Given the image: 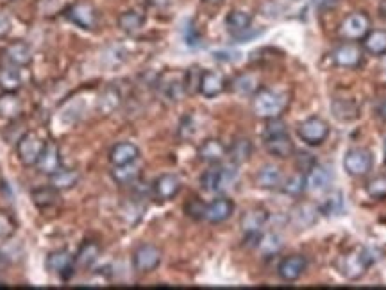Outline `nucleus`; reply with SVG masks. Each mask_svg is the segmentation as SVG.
Masks as SVG:
<instances>
[{"label":"nucleus","instance_id":"obj_51","mask_svg":"<svg viewBox=\"0 0 386 290\" xmlns=\"http://www.w3.org/2000/svg\"><path fill=\"white\" fill-rule=\"evenodd\" d=\"M208 4H217V2H222V0H204Z\"/></svg>","mask_w":386,"mask_h":290},{"label":"nucleus","instance_id":"obj_29","mask_svg":"<svg viewBox=\"0 0 386 290\" xmlns=\"http://www.w3.org/2000/svg\"><path fill=\"white\" fill-rule=\"evenodd\" d=\"M81 181V172L75 169H63L61 167L56 174L50 176V183L48 185L54 186L56 190H72L73 186H77Z\"/></svg>","mask_w":386,"mask_h":290},{"label":"nucleus","instance_id":"obj_2","mask_svg":"<svg viewBox=\"0 0 386 290\" xmlns=\"http://www.w3.org/2000/svg\"><path fill=\"white\" fill-rule=\"evenodd\" d=\"M376 262L374 253L367 247H352L347 253H343L336 260V269L345 280L358 282L367 274L372 264Z\"/></svg>","mask_w":386,"mask_h":290},{"label":"nucleus","instance_id":"obj_47","mask_svg":"<svg viewBox=\"0 0 386 290\" xmlns=\"http://www.w3.org/2000/svg\"><path fill=\"white\" fill-rule=\"evenodd\" d=\"M340 0H317V6L320 9H333V8H336V4H338Z\"/></svg>","mask_w":386,"mask_h":290},{"label":"nucleus","instance_id":"obj_41","mask_svg":"<svg viewBox=\"0 0 386 290\" xmlns=\"http://www.w3.org/2000/svg\"><path fill=\"white\" fill-rule=\"evenodd\" d=\"M283 186V192L288 195H300L306 190V181H304V172H299L292 178H288L286 183Z\"/></svg>","mask_w":386,"mask_h":290},{"label":"nucleus","instance_id":"obj_8","mask_svg":"<svg viewBox=\"0 0 386 290\" xmlns=\"http://www.w3.org/2000/svg\"><path fill=\"white\" fill-rule=\"evenodd\" d=\"M297 134L304 143L311 147H318L329 136V124L320 117H309L300 122L297 127Z\"/></svg>","mask_w":386,"mask_h":290},{"label":"nucleus","instance_id":"obj_33","mask_svg":"<svg viewBox=\"0 0 386 290\" xmlns=\"http://www.w3.org/2000/svg\"><path fill=\"white\" fill-rule=\"evenodd\" d=\"M363 51L372 56H385L386 54V30L370 29L369 35L363 38Z\"/></svg>","mask_w":386,"mask_h":290},{"label":"nucleus","instance_id":"obj_38","mask_svg":"<svg viewBox=\"0 0 386 290\" xmlns=\"http://www.w3.org/2000/svg\"><path fill=\"white\" fill-rule=\"evenodd\" d=\"M72 4V0H38V9L45 17H56V15L64 13Z\"/></svg>","mask_w":386,"mask_h":290},{"label":"nucleus","instance_id":"obj_30","mask_svg":"<svg viewBox=\"0 0 386 290\" xmlns=\"http://www.w3.org/2000/svg\"><path fill=\"white\" fill-rule=\"evenodd\" d=\"M122 105V93L116 87H106L102 90V93L99 96L97 100V109H99L102 115H111L116 109L120 108Z\"/></svg>","mask_w":386,"mask_h":290},{"label":"nucleus","instance_id":"obj_44","mask_svg":"<svg viewBox=\"0 0 386 290\" xmlns=\"http://www.w3.org/2000/svg\"><path fill=\"white\" fill-rule=\"evenodd\" d=\"M259 249L266 253V255H272V253H277L279 247H281V242L275 235H266V237L259 238V244H257Z\"/></svg>","mask_w":386,"mask_h":290},{"label":"nucleus","instance_id":"obj_43","mask_svg":"<svg viewBox=\"0 0 386 290\" xmlns=\"http://www.w3.org/2000/svg\"><path fill=\"white\" fill-rule=\"evenodd\" d=\"M17 231V222L8 212L0 210V238H11Z\"/></svg>","mask_w":386,"mask_h":290},{"label":"nucleus","instance_id":"obj_25","mask_svg":"<svg viewBox=\"0 0 386 290\" xmlns=\"http://www.w3.org/2000/svg\"><path fill=\"white\" fill-rule=\"evenodd\" d=\"M256 185L263 190H274L283 185V172L277 165L266 163L256 174Z\"/></svg>","mask_w":386,"mask_h":290},{"label":"nucleus","instance_id":"obj_31","mask_svg":"<svg viewBox=\"0 0 386 290\" xmlns=\"http://www.w3.org/2000/svg\"><path fill=\"white\" fill-rule=\"evenodd\" d=\"M318 217V208L311 203H302L299 206H295L292 212V221L297 228L300 230H306L309 226H313L317 222Z\"/></svg>","mask_w":386,"mask_h":290},{"label":"nucleus","instance_id":"obj_37","mask_svg":"<svg viewBox=\"0 0 386 290\" xmlns=\"http://www.w3.org/2000/svg\"><path fill=\"white\" fill-rule=\"evenodd\" d=\"M145 26V15L140 11H125L118 17V27L127 35H136L138 30Z\"/></svg>","mask_w":386,"mask_h":290},{"label":"nucleus","instance_id":"obj_22","mask_svg":"<svg viewBox=\"0 0 386 290\" xmlns=\"http://www.w3.org/2000/svg\"><path fill=\"white\" fill-rule=\"evenodd\" d=\"M4 57L8 63L18 66V69L29 66L30 61H33V48L26 42H13L6 47Z\"/></svg>","mask_w":386,"mask_h":290},{"label":"nucleus","instance_id":"obj_42","mask_svg":"<svg viewBox=\"0 0 386 290\" xmlns=\"http://www.w3.org/2000/svg\"><path fill=\"white\" fill-rule=\"evenodd\" d=\"M201 75L202 70L199 66H192L185 72V88L186 93H197L199 87H201Z\"/></svg>","mask_w":386,"mask_h":290},{"label":"nucleus","instance_id":"obj_16","mask_svg":"<svg viewBox=\"0 0 386 290\" xmlns=\"http://www.w3.org/2000/svg\"><path fill=\"white\" fill-rule=\"evenodd\" d=\"M308 267V260L302 255L284 256L277 265V274L283 282H297Z\"/></svg>","mask_w":386,"mask_h":290},{"label":"nucleus","instance_id":"obj_4","mask_svg":"<svg viewBox=\"0 0 386 290\" xmlns=\"http://www.w3.org/2000/svg\"><path fill=\"white\" fill-rule=\"evenodd\" d=\"M236 179H238L236 165L214 163L202 174L201 185L204 190L211 192V194H222L235 185Z\"/></svg>","mask_w":386,"mask_h":290},{"label":"nucleus","instance_id":"obj_49","mask_svg":"<svg viewBox=\"0 0 386 290\" xmlns=\"http://www.w3.org/2000/svg\"><path fill=\"white\" fill-rule=\"evenodd\" d=\"M379 13H381L383 18H386V0H383L381 6H379Z\"/></svg>","mask_w":386,"mask_h":290},{"label":"nucleus","instance_id":"obj_39","mask_svg":"<svg viewBox=\"0 0 386 290\" xmlns=\"http://www.w3.org/2000/svg\"><path fill=\"white\" fill-rule=\"evenodd\" d=\"M333 113H335V117L338 118V120L349 122L358 117V108L351 100L336 99L335 102H333Z\"/></svg>","mask_w":386,"mask_h":290},{"label":"nucleus","instance_id":"obj_5","mask_svg":"<svg viewBox=\"0 0 386 290\" xmlns=\"http://www.w3.org/2000/svg\"><path fill=\"white\" fill-rule=\"evenodd\" d=\"M47 140H43L36 131H26L17 140V156L24 167H36Z\"/></svg>","mask_w":386,"mask_h":290},{"label":"nucleus","instance_id":"obj_40","mask_svg":"<svg viewBox=\"0 0 386 290\" xmlns=\"http://www.w3.org/2000/svg\"><path fill=\"white\" fill-rule=\"evenodd\" d=\"M367 194L376 201H385L386 199V176H376L374 179H370L367 183Z\"/></svg>","mask_w":386,"mask_h":290},{"label":"nucleus","instance_id":"obj_28","mask_svg":"<svg viewBox=\"0 0 386 290\" xmlns=\"http://www.w3.org/2000/svg\"><path fill=\"white\" fill-rule=\"evenodd\" d=\"M229 88H231L235 93H238V96L252 97L261 87H259V78H257L256 74L243 72V74H238L231 82H229Z\"/></svg>","mask_w":386,"mask_h":290},{"label":"nucleus","instance_id":"obj_13","mask_svg":"<svg viewBox=\"0 0 386 290\" xmlns=\"http://www.w3.org/2000/svg\"><path fill=\"white\" fill-rule=\"evenodd\" d=\"M226 27L232 38L247 39L252 35V17L240 9H235L226 18Z\"/></svg>","mask_w":386,"mask_h":290},{"label":"nucleus","instance_id":"obj_45","mask_svg":"<svg viewBox=\"0 0 386 290\" xmlns=\"http://www.w3.org/2000/svg\"><path fill=\"white\" fill-rule=\"evenodd\" d=\"M204 208H206V204L202 203V201L192 199L186 204V213L192 219H195V221H201V219H204Z\"/></svg>","mask_w":386,"mask_h":290},{"label":"nucleus","instance_id":"obj_50","mask_svg":"<svg viewBox=\"0 0 386 290\" xmlns=\"http://www.w3.org/2000/svg\"><path fill=\"white\" fill-rule=\"evenodd\" d=\"M383 72L386 74V54H385V57H383Z\"/></svg>","mask_w":386,"mask_h":290},{"label":"nucleus","instance_id":"obj_1","mask_svg":"<svg viewBox=\"0 0 386 290\" xmlns=\"http://www.w3.org/2000/svg\"><path fill=\"white\" fill-rule=\"evenodd\" d=\"M265 131H263V145H265L266 152L270 156L279 158V160H286L295 152V145H293L290 134H288V127L283 120L279 118H272L266 120Z\"/></svg>","mask_w":386,"mask_h":290},{"label":"nucleus","instance_id":"obj_46","mask_svg":"<svg viewBox=\"0 0 386 290\" xmlns=\"http://www.w3.org/2000/svg\"><path fill=\"white\" fill-rule=\"evenodd\" d=\"M9 30H11V20H9L8 15L0 13V38L8 36Z\"/></svg>","mask_w":386,"mask_h":290},{"label":"nucleus","instance_id":"obj_19","mask_svg":"<svg viewBox=\"0 0 386 290\" xmlns=\"http://www.w3.org/2000/svg\"><path fill=\"white\" fill-rule=\"evenodd\" d=\"M199 160L204 163H222V160L228 156V145L219 138H208L199 145Z\"/></svg>","mask_w":386,"mask_h":290},{"label":"nucleus","instance_id":"obj_6","mask_svg":"<svg viewBox=\"0 0 386 290\" xmlns=\"http://www.w3.org/2000/svg\"><path fill=\"white\" fill-rule=\"evenodd\" d=\"M370 27H372V22H370L369 15L363 11H354L343 18L338 27V35L345 42H360L369 35Z\"/></svg>","mask_w":386,"mask_h":290},{"label":"nucleus","instance_id":"obj_32","mask_svg":"<svg viewBox=\"0 0 386 290\" xmlns=\"http://www.w3.org/2000/svg\"><path fill=\"white\" fill-rule=\"evenodd\" d=\"M21 88V74L18 66L11 65H0V90L2 91H13L17 93Z\"/></svg>","mask_w":386,"mask_h":290},{"label":"nucleus","instance_id":"obj_21","mask_svg":"<svg viewBox=\"0 0 386 290\" xmlns=\"http://www.w3.org/2000/svg\"><path fill=\"white\" fill-rule=\"evenodd\" d=\"M138 160H140V149L133 142H118L109 151V161H111L113 167L134 163Z\"/></svg>","mask_w":386,"mask_h":290},{"label":"nucleus","instance_id":"obj_26","mask_svg":"<svg viewBox=\"0 0 386 290\" xmlns=\"http://www.w3.org/2000/svg\"><path fill=\"white\" fill-rule=\"evenodd\" d=\"M268 221V212L263 208H252L241 217V230L245 235H259Z\"/></svg>","mask_w":386,"mask_h":290},{"label":"nucleus","instance_id":"obj_3","mask_svg":"<svg viewBox=\"0 0 386 290\" xmlns=\"http://www.w3.org/2000/svg\"><path fill=\"white\" fill-rule=\"evenodd\" d=\"M288 96L272 88H259L252 96V113L261 120L279 118L288 108Z\"/></svg>","mask_w":386,"mask_h":290},{"label":"nucleus","instance_id":"obj_15","mask_svg":"<svg viewBox=\"0 0 386 290\" xmlns=\"http://www.w3.org/2000/svg\"><path fill=\"white\" fill-rule=\"evenodd\" d=\"M232 213H235V203L226 195H220V197L206 204L204 221L211 222V224H220V222L228 221Z\"/></svg>","mask_w":386,"mask_h":290},{"label":"nucleus","instance_id":"obj_11","mask_svg":"<svg viewBox=\"0 0 386 290\" xmlns=\"http://www.w3.org/2000/svg\"><path fill=\"white\" fill-rule=\"evenodd\" d=\"M163 260V253L154 244H142L136 247V251L133 253V267L138 273L147 274L152 273L159 267Z\"/></svg>","mask_w":386,"mask_h":290},{"label":"nucleus","instance_id":"obj_34","mask_svg":"<svg viewBox=\"0 0 386 290\" xmlns=\"http://www.w3.org/2000/svg\"><path fill=\"white\" fill-rule=\"evenodd\" d=\"M100 256V246L95 240H86L81 247H79L77 255H75V264L77 267L90 269L97 264Z\"/></svg>","mask_w":386,"mask_h":290},{"label":"nucleus","instance_id":"obj_10","mask_svg":"<svg viewBox=\"0 0 386 290\" xmlns=\"http://www.w3.org/2000/svg\"><path fill=\"white\" fill-rule=\"evenodd\" d=\"M45 265H47V271L59 276L63 282H68L75 273V267H77L75 256L68 249H56V251L48 253Z\"/></svg>","mask_w":386,"mask_h":290},{"label":"nucleus","instance_id":"obj_20","mask_svg":"<svg viewBox=\"0 0 386 290\" xmlns=\"http://www.w3.org/2000/svg\"><path fill=\"white\" fill-rule=\"evenodd\" d=\"M36 169H38V172L48 176V178L61 169V152L56 142H47L38 163H36Z\"/></svg>","mask_w":386,"mask_h":290},{"label":"nucleus","instance_id":"obj_48","mask_svg":"<svg viewBox=\"0 0 386 290\" xmlns=\"http://www.w3.org/2000/svg\"><path fill=\"white\" fill-rule=\"evenodd\" d=\"M376 113H378V117L386 120V99H383L378 106H376Z\"/></svg>","mask_w":386,"mask_h":290},{"label":"nucleus","instance_id":"obj_27","mask_svg":"<svg viewBox=\"0 0 386 290\" xmlns=\"http://www.w3.org/2000/svg\"><path fill=\"white\" fill-rule=\"evenodd\" d=\"M252 142L245 136H240V138H235V142L231 143L228 147V158L231 160L232 165H243L250 160L252 156Z\"/></svg>","mask_w":386,"mask_h":290},{"label":"nucleus","instance_id":"obj_18","mask_svg":"<svg viewBox=\"0 0 386 290\" xmlns=\"http://www.w3.org/2000/svg\"><path fill=\"white\" fill-rule=\"evenodd\" d=\"M159 91L170 102H179L186 96L185 74H167L159 79Z\"/></svg>","mask_w":386,"mask_h":290},{"label":"nucleus","instance_id":"obj_52","mask_svg":"<svg viewBox=\"0 0 386 290\" xmlns=\"http://www.w3.org/2000/svg\"><path fill=\"white\" fill-rule=\"evenodd\" d=\"M385 161H386V140H385Z\"/></svg>","mask_w":386,"mask_h":290},{"label":"nucleus","instance_id":"obj_12","mask_svg":"<svg viewBox=\"0 0 386 290\" xmlns=\"http://www.w3.org/2000/svg\"><path fill=\"white\" fill-rule=\"evenodd\" d=\"M363 47L356 42H343L333 51V63L340 69H358L363 63Z\"/></svg>","mask_w":386,"mask_h":290},{"label":"nucleus","instance_id":"obj_9","mask_svg":"<svg viewBox=\"0 0 386 290\" xmlns=\"http://www.w3.org/2000/svg\"><path fill=\"white\" fill-rule=\"evenodd\" d=\"M64 17L68 18L72 24L86 30H93L99 26V11L91 2H86V0L84 2H73L64 11Z\"/></svg>","mask_w":386,"mask_h":290},{"label":"nucleus","instance_id":"obj_23","mask_svg":"<svg viewBox=\"0 0 386 290\" xmlns=\"http://www.w3.org/2000/svg\"><path fill=\"white\" fill-rule=\"evenodd\" d=\"M306 190L309 192H322L326 190L331 185V172L327 167L320 163H315L308 172H304Z\"/></svg>","mask_w":386,"mask_h":290},{"label":"nucleus","instance_id":"obj_24","mask_svg":"<svg viewBox=\"0 0 386 290\" xmlns=\"http://www.w3.org/2000/svg\"><path fill=\"white\" fill-rule=\"evenodd\" d=\"M24 105H21L20 97L13 91H2L0 93V118L4 120L15 122L21 117Z\"/></svg>","mask_w":386,"mask_h":290},{"label":"nucleus","instance_id":"obj_7","mask_svg":"<svg viewBox=\"0 0 386 290\" xmlns=\"http://www.w3.org/2000/svg\"><path fill=\"white\" fill-rule=\"evenodd\" d=\"M343 169L352 178H365L374 169V156L369 149L352 147L343 156Z\"/></svg>","mask_w":386,"mask_h":290},{"label":"nucleus","instance_id":"obj_35","mask_svg":"<svg viewBox=\"0 0 386 290\" xmlns=\"http://www.w3.org/2000/svg\"><path fill=\"white\" fill-rule=\"evenodd\" d=\"M30 199L35 203V206L38 210H47L52 208L54 204L59 199V190H56L54 186H39L30 192Z\"/></svg>","mask_w":386,"mask_h":290},{"label":"nucleus","instance_id":"obj_17","mask_svg":"<svg viewBox=\"0 0 386 290\" xmlns=\"http://www.w3.org/2000/svg\"><path fill=\"white\" fill-rule=\"evenodd\" d=\"M228 88V81L220 72L214 70H202L201 75V87H199V93L206 97V99H213L223 93Z\"/></svg>","mask_w":386,"mask_h":290},{"label":"nucleus","instance_id":"obj_36","mask_svg":"<svg viewBox=\"0 0 386 290\" xmlns=\"http://www.w3.org/2000/svg\"><path fill=\"white\" fill-rule=\"evenodd\" d=\"M140 167L134 163H127V165H118V167H113L111 170V178L115 179V183L118 185H134V183L140 179Z\"/></svg>","mask_w":386,"mask_h":290},{"label":"nucleus","instance_id":"obj_14","mask_svg":"<svg viewBox=\"0 0 386 290\" xmlns=\"http://www.w3.org/2000/svg\"><path fill=\"white\" fill-rule=\"evenodd\" d=\"M183 188L179 176L176 174H161L159 178H156L154 185H152V194L158 201H172L177 197Z\"/></svg>","mask_w":386,"mask_h":290}]
</instances>
